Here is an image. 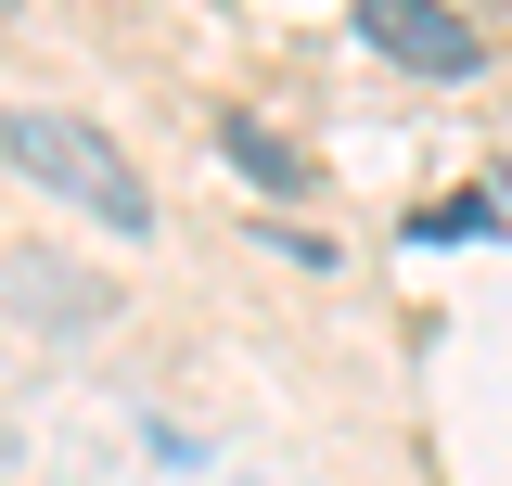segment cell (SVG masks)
I'll return each mask as SVG.
<instances>
[{"mask_svg":"<svg viewBox=\"0 0 512 486\" xmlns=\"http://www.w3.org/2000/svg\"><path fill=\"white\" fill-rule=\"evenodd\" d=\"M359 39H384L410 77H474L487 64V39H474L461 0H359Z\"/></svg>","mask_w":512,"mask_h":486,"instance_id":"cell-3","label":"cell"},{"mask_svg":"<svg viewBox=\"0 0 512 486\" xmlns=\"http://www.w3.org/2000/svg\"><path fill=\"white\" fill-rule=\"evenodd\" d=\"M487 231V192H461V205H423V243H474Z\"/></svg>","mask_w":512,"mask_h":486,"instance_id":"cell-5","label":"cell"},{"mask_svg":"<svg viewBox=\"0 0 512 486\" xmlns=\"http://www.w3.org/2000/svg\"><path fill=\"white\" fill-rule=\"evenodd\" d=\"M0 154L26 167V180L52 192V205H77V218H103L116 243L154 231V180L128 167V141H103L90 116H52V103H13L0 116Z\"/></svg>","mask_w":512,"mask_h":486,"instance_id":"cell-1","label":"cell"},{"mask_svg":"<svg viewBox=\"0 0 512 486\" xmlns=\"http://www.w3.org/2000/svg\"><path fill=\"white\" fill-rule=\"evenodd\" d=\"M218 154H231L256 192H308V154H295L282 128H256V116H231V128H218Z\"/></svg>","mask_w":512,"mask_h":486,"instance_id":"cell-4","label":"cell"},{"mask_svg":"<svg viewBox=\"0 0 512 486\" xmlns=\"http://www.w3.org/2000/svg\"><path fill=\"white\" fill-rule=\"evenodd\" d=\"M116 307H128V295L90 269V256H64V243H13V256H0V320H13V333L77 346V333H103Z\"/></svg>","mask_w":512,"mask_h":486,"instance_id":"cell-2","label":"cell"},{"mask_svg":"<svg viewBox=\"0 0 512 486\" xmlns=\"http://www.w3.org/2000/svg\"><path fill=\"white\" fill-rule=\"evenodd\" d=\"M0 13H13V0H0Z\"/></svg>","mask_w":512,"mask_h":486,"instance_id":"cell-6","label":"cell"}]
</instances>
